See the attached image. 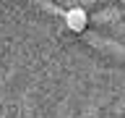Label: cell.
<instances>
[{
	"label": "cell",
	"instance_id": "6da1fadb",
	"mask_svg": "<svg viewBox=\"0 0 125 118\" xmlns=\"http://www.w3.org/2000/svg\"><path fill=\"white\" fill-rule=\"evenodd\" d=\"M65 26L70 31H83L86 29V11L83 8H70L65 13Z\"/></svg>",
	"mask_w": 125,
	"mask_h": 118
}]
</instances>
